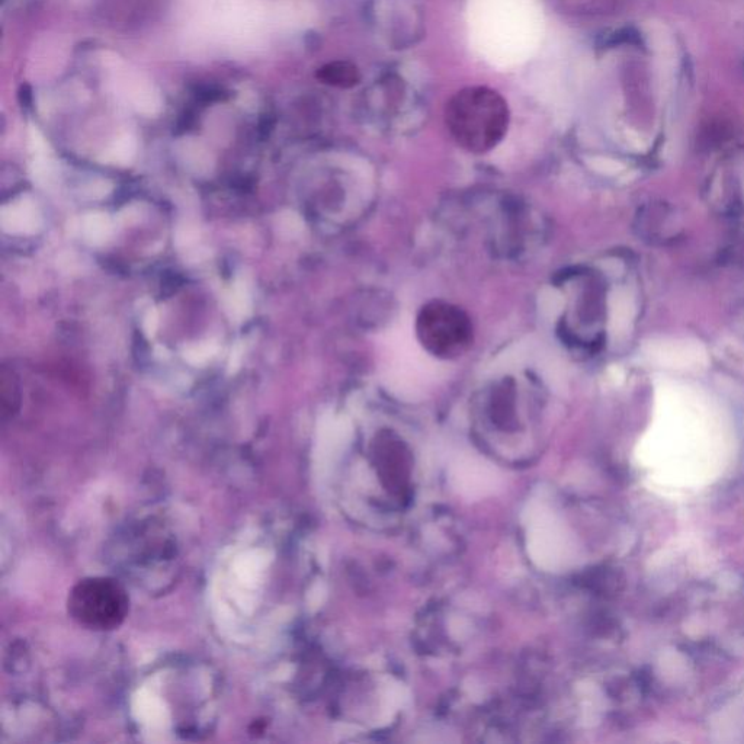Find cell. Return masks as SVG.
Returning a JSON list of instances; mask_svg holds the SVG:
<instances>
[{
	"instance_id": "277c9868",
	"label": "cell",
	"mask_w": 744,
	"mask_h": 744,
	"mask_svg": "<svg viewBox=\"0 0 744 744\" xmlns=\"http://www.w3.org/2000/svg\"><path fill=\"white\" fill-rule=\"evenodd\" d=\"M415 329L422 348L442 361L464 357L474 343L471 317L460 306L444 300L423 304Z\"/></svg>"
},
{
	"instance_id": "9a60e30c",
	"label": "cell",
	"mask_w": 744,
	"mask_h": 744,
	"mask_svg": "<svg viewBox=\"0 0 744 744\" xmlns=\"http://www.w3.org/2000/svg\"><path fill=\"white\" fill-rule=\"evenodd\" d=\"M243 359V346L236 345L234 346V349L232 351V355H230L229 359V372L230 374H233V372H236L240 368V364H242Z\"/></svg>"
},
{
	"instance_id": "8992f818",
	"label": "cell",
	"mask_w": 744,
	"mask_h": 744,
	"mask_svg": "<svg viewBox=\"0 0 744 744\" xmlns=\"http://www.w3.org/2000/svg\"><path fill=\"white\" fill-rule=\"evenodd\" d=\"M528 551L532 560L545 570H560L572 558L570 535L556 515L548 509L529 512Z\"/></svg>"
},
{
	"instance_id": "5bb4252c",
	"label": "cell",
	"mask_w": 744,
	"mask_h": 744,
	"mask_svg": "<svg viewBox=\"0 0 744 744\" xmlns=\"http://www.w3.org/2000/svg\"><path fill=\"white\" fill-rule=\"evenodd\" d=\"M144 332L149 338H153L156 335L157 327H159V313L157 310L150 309L147 311L146 317H144Z\"/></svg>"
},
{
	"instance_id": "3957f363",
	"label": "cell",
	"mask_w": 744,
	"mask_h": 744,
	"mask_svg": "<svg viewBox=\"0 0 744 744\" xmlns=\"http://www.w3.org/2000/svg\"><path fill=\"white\" fill-rule=\"evenodd\" d=\"M274 3L264 0H218L198 16L202 35L227 46H248L261 40L278 24Z\"/></svg>"
},
{
	"instance_id": "52a82bcc",
	"label": "cell",
	"mask_w": 744,
	"mask_h": 744,
	"mask_svg": "<svg viewBox=\"0 0 744 744\" xmlns=\"http://www.w3.org/2000/svg\"><path fill=\"white\" fill-rule=\"evenodd\" d=\"M0 224L6 233L34 234L43 226V217L34 201L21 198L2 208Z\"/></svg>"
},
{
	"instance_id": "4fadbf2b",
	"label": "cell",
	"mask_w": 744,
	"mask_h": 744,
	"mask_svg": "<svg viewBox=\"0 0 744 744\" xmlns=\"http://www.w3.org/2000/svg\"><path fill=\"white\" fill-rule=\"evenodd\" d=\"M217 354V343L207 341L188 346L184 351V358L188 364L194 365V367H201V365L208 364Z\"/></svg>"
},
{
	"instance_id": "8fae6325",
	"label": "cell",
	"mask_w": 744,
	"mask_h": 744,
	"mask_svg": "<svg viewBox=\"0 0 744 744\" xmlns=\"http://www.w3.org/2000/svg\"><path fill=\"white\" fill-rule=\"evenodd\" d=\"M137 144L133 137H121L105 153L104 160L114 165L125 166L136 156Z\"/></svg>"
},
{
	"instance_id": "9c48e42d",
	"label": "cell",
	"mask_w": 744,
	"mask_h": 744,
	"mask_svg": "<svg viewBox=\"0 0 744 744\" xmlns=\"http://www.w3.org/2000/svg\"><path fill=\"white\" fill-rule=\"evenodd\" d=\"M654 357L662 358L663 361L670 362V364H694L699 362V359L704 357V352L699 349L698 345H679V343H670V345H663V348L657 349Z\"/></svg>"
},
{
	"instance_id": "6da1fadb",
	"label": "cell",
	"mask_w": 744,
	"mask_h": 744,
	"mask_svg": "<svg viewBox=\"0 0 744 744\" xmlns=\"http://www.w3.org/2000/svg\"><path fill=\"white\" fill-rule=\"evenodd\" d=\"M654 486L688 493L720 476L726 444L720 423L704 403L683 388L663 387L656 418L638 451Z\"/></svg>"
},
{
	"instance_id": "30bf717a",
	"label": "cell",
	"mask_w": 744,
	"mask_h": 744,
	"mask_svg": "<svg viewBox=\"0 0 744 744\" xmlns=\"http://www.w3.org/2000/svg\"><path fill=\"white\" fill-rule=\"evenodd\" d=\"M226 307L230 317L237 322L249 316L252 310V298L245 284L234 285L230 294L227 295Z\"/></svg>"
},
{
	"instance_id": "7c38bea8",
	"label": "cell",
	"mask_w": 744,
	"mask_h": 744,
	"mask_svg": "<svg viewBox=\"0 0 744 744\" xmlns=\"http://www.w3.org/2000/svg\"><path fill=\"white\" fill-rule=\"evenodd\" d=\"M46 152L34 153V162L31 166V175L34 182H37L40 186H48L53 184L54 178H56V169H54L53 162L50 157L47 156Z\"/></svg>"
},
{
	"instance_id": "7a4b0ae2",
	"label": "cell",
	"mask_w": 744,
	"mask_h": 744,
	"mask_svg": "<svg viewBox=\"0 0 744 744\" xmlns=\"http://www.w3.org/2000/svg\"><path fill=\"white\" fill-rule=\"evenodd\" d=\"M445 124L461 149L483 155L495 149L508 133V104L493 89L465 88L448 102Z\"/></svg>"
},
{
	"instance_id": "ba28073f",
	"label": "cell",
	"mask_w": 744,
	"mask_h": 744,
	"mask_svg": "<svg viewBox=\"0 0 744 744\" xmlns=\"http://www.w3.org/2000/svg\"><path fill=\"white\" fill-rule=\"evenodd\" d=\"M83 236L91 245L102 246L112 237V223L107 214L92 213L83 220Z\"/></svg>"
},
{
	"instance_id": "5b68a950",
	"label": "cell",
	"mask_w": 744,
	"mask_h": 744,
	"mask_svg": "<svg viewBox=\"0 0 744 744\" xmlns=\"http://www.w3.org/2000/svg\"><path fill=\"white\" fill-rule=\"evenodd\" d=\"M127 592L109 577L80 580L69 595V612L89 630L108 631L120 627L127 617Z\"/></svg>"
}]
</instances>
